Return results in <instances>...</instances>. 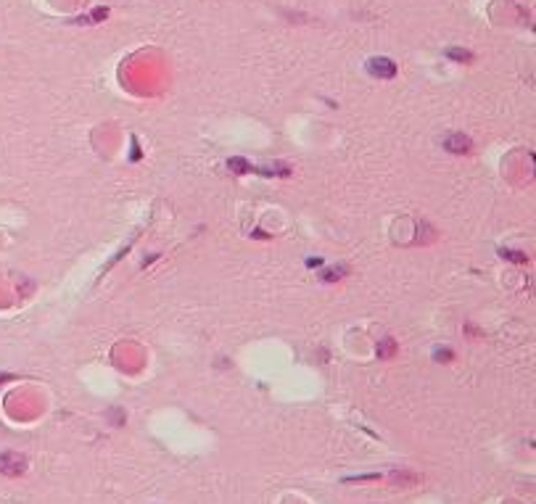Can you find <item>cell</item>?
Masks as SVG:
<instances>
[{
  "label": "cell",
  "instance_id": "1",
  "mask_svg": "<svg viewBox=\"0 0 536 504\" xmlns=\"http://www.w3.org/2000/svg\"><path fill=\"white\" fill-rule=\"evenodd\" d=\"M365 66H367V74H373L378 79H394L396 71H399V66H396L388 55H373Z\"/></svg>",
  "mask_w": 536,
  "mask_h": 504
},
{
  "label": "cell",
  "instance_id": "2",
  "mask_svg": "<svg viewBox=\"0 0 536 504\" xmlns=\"http://www.w3.org/2000/svg\"><path fill=\"white\" fill-rule=\"evenodd\" d=\"M0 470H3L5 475H21L26 470V460L21 454H13V452L0 454Z\"/></svg>",
  "mask_w": 536,
  "mask_h": 504
},
{
  "label": "cell",
  "instance_id": "3",
  "mask_svg": "<svg viewBox=\"0 0 536 504\" xmlns=\"http://www.w3.org/2000/svg\"><path fill=\"white\" fill-rule=\"evenodd\" d=\"M444 148H447L449 153H457V156H462V153H470V151H473V143H470V137H468V135L455 132V135L444 137Z\"/></svg>",
  "mask_w": 536,
  "mask_h": 504
},
{
  "label": "cell",
  "instance_id": "4",
  "mask_svg": "<svg viewBox=\"0 0 536 504\" xmlns=\"http://www.w3.org/2000/svg\"><path fill=\"white\" fill-rule=\"evenodd\" d=\"M378 359H391L394 354H396V341L394 338H383L381 343H378Z\"/></svg>",
  "mask_w": 536,
  "mask_h": 504
},
{
  "label": "cell",
  "instance_id": "5",
  "mask_svg": "<svg viewBox=\"0 0 536 504\" xmlns=\"http://www.w3.org/2000/svg\"><path fill=\"white\" fill-rule=\"evenodd\" d=\"M227 169L230 172H235V174H246V172H251L254 166L246 161V158H240V156H233V158H227Z\"/></svg>",
  "mask_w": 536,
  "mask_h": 504
},
{
  "label": "cell",
  "instance_id": "6",
  "mask_svg": "<svg viewBox=\"0 0 536 504\" xmlns=\"http://www.w3.org/2000/svg\"><path fill=\"white\" fill-rule=\"evenodd\" d=\"M447 55H449L452 61H460V63H470V61H473V53L465 50V48H449Z\"/></svg>",
  "mask_w": 536,
  "mask_h": 504
},
{
  "label": "cell",
  "instance_id": "7",
  "mask_svg": "<svg viewBox=\"0 0 536 504\" xmlns=\"http://www.w3.org/2000/svg\"><path fill=\"white\" fill-rule=\"evenodd\" d=\"M256 172H262V174H277V177H288V174H291V166H285V164H277V166H259Z\"/></svg>",
  "mask_w": 536,
  "mask_h": 504
},
{
  "label": "cell",
  "instance_id": "8",
  "mask_svg": "<svg viewBox=\"0 0 536 504\" xmlns=\"http://www.w3.org/2000/svg\"><path fill=\"white\" fill-rule=\"evenodd\" d=\"M391 481L399 483V486H412V483H418V475L415 473H394Z\"/></svg>",
  "mask_w": 536,
  "mask_h": 504
},
{
  "label": "cell",
  "instance_id": "9",
  "mask_svg": "<svg viewBox=\"0 0 536 504\" xmlns=\"http://www.w3.org/2000/svg\"><path fill=\"white\" fill-rule=\"evenodd\" d=\"M499 254H502V259L518 261V264H523V261H526V254H521V251H510V248H502V251H499Z\"/></svg>",
  "mask_w": 536,
  "mask_h": 504
},
{
  "label": "cell",
  "instance_id": "10",
  "mask_svg": "<svg viewBox=\"0 0 536 504\" xmlns=\"http://www.w3.org/2000/svg\"><path fill=\"white\" fill-rule=\"evenodd\" d=\"M433 357H436V362H452V359H455V351H452V349H436V351H433Z\"/></svg>",
  "mask_w": 536,
  "mask_h": 504
},
{
  "label": "cell",
  "instance_id": "11",
  "mask_svg": "<svg viewBox=\"0 0 536 504\" xmlns=\"http://www.w3.org/2000/svg\"><path fill=\"white\" fill-rule=\"evenodd\" d=\"M341 272H346L344 267H338V269H328L325 275H322V280H338L341 277Z\"/></svg>",
  "mask_w": 536,
  "mask_h": 504
},
{
  "label": "cell",
  "instance_id": "12",
  "mask_svg": "<svg viewBox=\"0 0 536 504\" xmlns=\"http://www.w3.org/2000/svg\"><path fill=\"white\" fill-rule=\"evenodd\" d=\"M106 16H108V11H106V8H95L90 18H92V21H100V18H106Z\"/></svg>",
  "mask_w": 536,
  "mask_h": 504
}]
</instances>
